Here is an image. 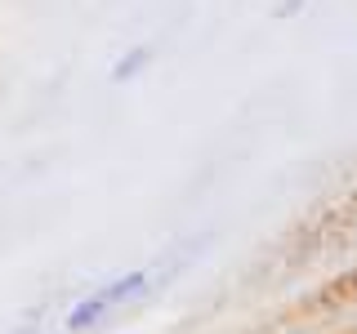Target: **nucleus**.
I'll use <instances>...</instances> for the list:
<instances>
[]
</instances>
